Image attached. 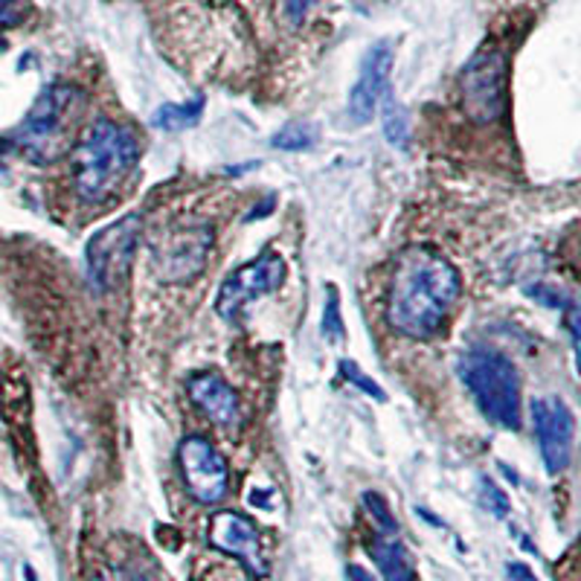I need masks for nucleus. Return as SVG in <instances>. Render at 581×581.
Listing matches in <instances>:
<instances>
[{
	"mask_svg": "<svg viewBox=\"0 0 581 581\" xmlns=\"http://www.w3.org/2000/svg\"><path fill=\"white\" fill-rule=\"evenodd\" d=\"M457 268L433 247H405L396 256L387 288V320L398 335L428 341L440 335L450 309L457 306Z\"/></svg>",
	"mask_w": 581,
	"mask_h": 581,
	"instance_id": "nucleus-1",
	"label": "nucleus"
},
{
	"mask_svg": "<svg viewBox=\"0 0 581 581\" xmlns=\"http://www.w3.org/2000/svg\"><path fill=\"white\" fill-rule=\"evenodd\" d=\"M140 160V146L125 125L114 120H97L82 134L73 158V177L82 201L99 203L116 193V186L132 175Z\"/></svg>",
	"mask_w": 581,
	"mask_h": 581,
	"instance_id": "nucleus-2",
	"label": "nucleus"
},
{
	"mask_svg": "<svg viewBox=\"0 0 581 581\" xmlns=\"http://www.w3.org/2000/svg\"><path fill=\"white\" fill-rule=\"evenodd\" d=\"M82 111L85 94L76 85L55 82L33 102L21 128L12 134V146L33 163H55L76 140Z\"/></svg>",
	"mask_w": 581,
	"mask_h": 581,
	"instance_id": "nucleus-3",
	"label": "nucleus"
},
{
	"mask_svg": "<svg viewBox=\"0 0 581 581\" xmlns=\"http://www.w3.org/2000/svg\"><path fill=\"white\" fill-rule=\"evenodd\" d=\"M457 375L489 422L520 431V375L506 355L474 346L459 358Z\"/></svg>",
	"mask_w": 581,
	"mask_h": 581,
	"instance_id": "nucleus-4",
	"label": "nucleus"
},
{
	"mask_svg": "<svg viewBox=\"0 0 581 581\" xmlns=\"http://www.w3.org/2000/svg\"><path fill=\"white\" fill-rule=\"evenodd\" d=\"M506 79L509 64L500 50H480L459 76L462 114L477 125L497 123L506 114Z\"/></svg>",
	"mask_w": 581,
	"mask_h": 581,
	"instance_id": "nucleus-5",
	"label": "nucleus"
},
{
	"mask_svg": "<svg viewBox=\"0 0 581 581\" xmlns=\"http://www.w3.org/2000/svg\"><path fill=\"white\" fill-rule=\"evenodd\" d=\"M143 219L140 215H125L116 224H108L88 242L85 262H88V280L97 290H114L128 276L140 247Z\"/></svg>",
	"mask_w": 581,
	"mask_h": 581,
	"instance_id": "nucleus-6",
	"label": "nucleus"
},
{
	"mask_svg": "<svg viewBox=\"0 0 581 581\" xmlns=\"http://www.w3.org/2000/svg\"><path fill=\"white\" fill-rule=\"evenodd\" d=\"M210 224H184L160 233L151 245V268L163 282H189L201 276L212 250Z\"/></svg>",
	"mask_w": 581,
	"mask_h": 581,
	"instance_id": "nucleus-7",
	"label": "nucleus"
},
{
	"mask_svg": "<svg viewBox=\"0 0 581 581\" xmlns=\"http://www.w3.org/2000/svg\"><path fill=\"white\" fill-rule=\"evenodd\" d=\"M285 282V259L280 254H262L254 262L242 264L236 271L230 273L227 280L221 282L219 300H215V311L221 320H238L245 314L250 302L262 300L268 294L282 288Z\"/></svg>",
	"mask_w": 581,
	"mask_h": 581,
	"instance_id": "nucleus-8",
	"label": "nucleus"
},
{
	"mask_svg": "<svg viewBox=\"0 0 581 581\" xmlns=\"http://www.w3.org/2000/svg\"><path fill=\"white\" fill-rule=\"evenodd\" d=\"M177 462H181V477H184L186 492L203 506L224 500L230 489L227 459L221 457L219 448L203 436H186L177 445Z\"/></svg>",
	"mask_w": 581,
	"mask_h": 581,
	"instance_id": "nucleus-9",
	"label": "nucleus"
},
{
	"mask_svg": "<svg viewBox=\"0 0 581 581\" xmlns=\"http://www.w3.org/2000/svg\"><path fill=\"white\" fill-rule=\"evenodd\" d=\"M532 428H535L541 459L549 474H561L572 459V440H576V419L561 398H537L532 401Z\"/></svg>",
	"mask_w": 581,
	"mask_h": 581,
	"instance_id": "nucleus-10",
	"label": "nucleus"
},
{
	"mask_svg": "<svg viewBox=\"0 0 581 581\" xmlns=\"http://www.w3.org/2000/svg\"><path fill=\"white\" fill-rule=\"evenodd\" d=\"M210 544L227 555H236L238 561L245 564V570L254 579L268 576V561L262 553V537L259 529L247 515L242 511H215L210 518Z\"/></svg>",
	"mask_w": 581,
	"mask_h": 581,
	"instance_id": "nucleus-11",
	"label": "nucleus"
},
{
	"mask_svg": "<svg viewBox=\"0 0 581 581\" xmlns=\"http://www.w3.org/2000/svg\"><path fill=\"white\" fill-rule=\"evenodd\" d=\"M390 73H393V45L379 41L375 47H370V53L363 55L358 79L349 90V108H346L349 123L367 125L375 116L379 102L387 97Z\"/></svg>",
	"mask_w": 581,
	"mask_h": 581,
	"instance_id": "nucleus-12",
	"label": "nucleus"
},
{
	"mask_svg": "<svg viewBox=\"0 0 581 581\" xmlns=\"http://www.w3.org/2000/svg\"><path fill=\"white\" fill-rule=\"evenodd\" d=\"M186 393L193 398V405L219 428L242 424V405H238L236 390L230 387L219 372H195L186 384Z\"/></svg>",
	"mask_w": 581,
	"mask_h": 581,
	"instance_id": "nucleus-13",
	"label": "nucleus"
},
{
	"mask_svg": "<svg viewBox=\"0 0 581 581\" xmlns=\"http://www.w3.org/2000/svg\"><path fill=\"white\" fill-rule=\"evenodd\" d=\"M370 555L379 564L384 581H416V561L410 549L401 544L398 535H379L372 537Z\"/></svg>",
	"mask_w": 581,
	"mask_h": 581,
	"instance_id": "nucleus-14",
	"label": "nucleus"
},
{
	"mask_svg": "<svg viewBox=\"0 0 581 581\" xmlns=\"http://www.w3.org/2000/svg\"><path fill=\"white\" fill-rule=\"evenodd\" d=\"M203 116V97H195L189 102H166V106H160L154 114H151V125L158 128V132H186V128H193L198 125V120Z\"/></svg>",
	"mask_w": 581,
	"mask_h": 581,
	"instance_id": "nucleus-15",
	"label": "nucleus"
},
{
	"mask_svg": "<svg viewBox=\"0 0 581 581\" xmlns=\"http://www.w3.org/2000/svg\"><path fill=\"white\" fill-rule=\"evenodd\" d=\"M318 143V128L311 123H290L273 134L271 146L280 151H306Z\"/></svg>",
	"mask_w": 581,
	"mask_h": 581,
	"instance_id": "nucleus-16",
	"label": "nucleus"
},
{
	"mask_svg": "<svg viewBox=\"0 0 581 581\" xmlns=\"http://www.w3.org/2000/svg\"><path fill=\"white\" fill-rule=\"evenodd\" d=\"M361 503H363V509H367V515H370L372 527H375L379 535H398V520L393 518L387 500H384L379 492H363Z\"/></svg>",
	"mask_w": 581,
	"mask_h": 581,
	"instance_id": "nucleus-17",
	"label": "nucleus"
},
{
	"mask_svg": "<svg viewBox=\"0 0 581 581\" xmlns=\"http://www.w3.org/2000/svg\"><path fill=\"white\" fill-rule=\"evenodd\" d=\"M323 337L329 344H344L346 329H344V318H341V297H337L335 285H329L326 294V306H323Z\"/></svg>",
	"mask_w": 581,
	"mask_h": 581,
	"instance_id": "nucleus-18",
	"label": "nucleus"
},
{
	"mask_svg": "<svg viewBox=\"0 0 581 581\" xmlns=\"http://www.w3.org/2000/svg\"><path fill=\"white\" fill-rule=\"evenodd\" d=\"M387 99V111H384V134H387V140L396 146V149H405L407 137H410V125H407V114L405 108Z\"/></svg>",
	"mask_w": 581,
	"mask_h": 581,
	"instance_id": "nucleus-19",
	"label": "nucleus"
},
{
	"mask_svg": "<svg viewBox=\"0 0 581 581\" xmlns=\"http://www.w3.org/2000/svg\"><path fill=\"white\" fill-rule=\"evenodd\" d=\"M337 367H341V375H344V379L349 381L353 387L361 390L363 396L375 398V401H387V393H384V390L379 387V381H372L370 375H367V372H363L361 367H358V363L349 361V358H344V361L337 363Z\"/></svg>",
	"mask_w": 581,
	"mask_h": 581,
	"instance_id": "nucleus-20",
	"label": "nucleus"
},
{
	"mask_svg": "<svg viewBox=\"0 0 581 581\" xmlns=\"http://www.w3.org/2000/svg\"><path fill=\"white\" fill-rule=\"evenodd\" d=\"M480 503H483L485 511H492L494 518H506L509 515V497H506V492L503 489H497V483L494 480H489V477H483L480 480Z\"/></svg>",
	"mask_w": 581,
	"mask_h": 581,
	"instance_id": "nucleus-21",
	"label": "nucleus"
},
{
	"mask_svg": "<svg viewBox=\"0 0 581 581\" xmlns=\"http://www.w3.org/2000/svg\"><path fill=\"white\" fill-rule=\"evenodd\" d=\"M29 0H0V33L18 27L27 18Z\"/></svg>",
	"mask_w": 581,
	"mask_h": 581,
	"instance_id": "nucleus-22",
	"label": "nucleus"
},
{
	"mask_svg": "<svg viewBox=\"0 0 581 581\" xmlns=\"http://www.w3.org/2000/svg\"><path fill=\"white\" fill-rule=\"evenodd\" d=\"M311 7H314V0H285V10H288V15H290V21H294V24H300Z\"/></svg>",
	"mask_w": 581,
	"mask_h": 581,
	"instance_id": "nucleus-23",
	"label": "nucleus"
},
{
	"mask_svg": "<svg viewBox=\"0 0 581 581\" xmlns=\"http://www.w3.org/2000/svg\"><path fill=\"white\" fill-rule=\"evenodd\" d=\"M506 572H509V579L511 581H537L535 579V572L529 570L527 564H520V561L506 564Z\"/></svg>",
	"mask_w": 581,
	"mask_h": 581,
	"instance_id": "nucleus-24",
	"label": "nucleus"
},
{
	"mask_svg": "<svg viewBox=\"0 0 581 581\" xmlns=\"http://www.w3.org/2000/svg\"><path fill=\"white\" fill-rule=\"evenodd\" d=\"M346 576H349V581H372V576L363 567H349L346 570Z\"/></svg>",
	"mask_w": 581,
	"mask_h": 581,
	"instance_id": "nucleus-25",
	"label": "nucleus"
},
{
	"mask_svg": "<svg viewBox=\"0 0 581 581\" xmlns=\"http://www.w3.org/2000/svg\"><path fill=\"white\" fill-rule=\"evenodd\" d=\"M99 581H143L137 579V576H132V572H111V576H106V579H99Z\"/></svg>",
	"mask_w": 581,
	"mask_h": 581,
	"instance_id": "nucleus-26",
	"label": "nucleus"
}]
</instances>
